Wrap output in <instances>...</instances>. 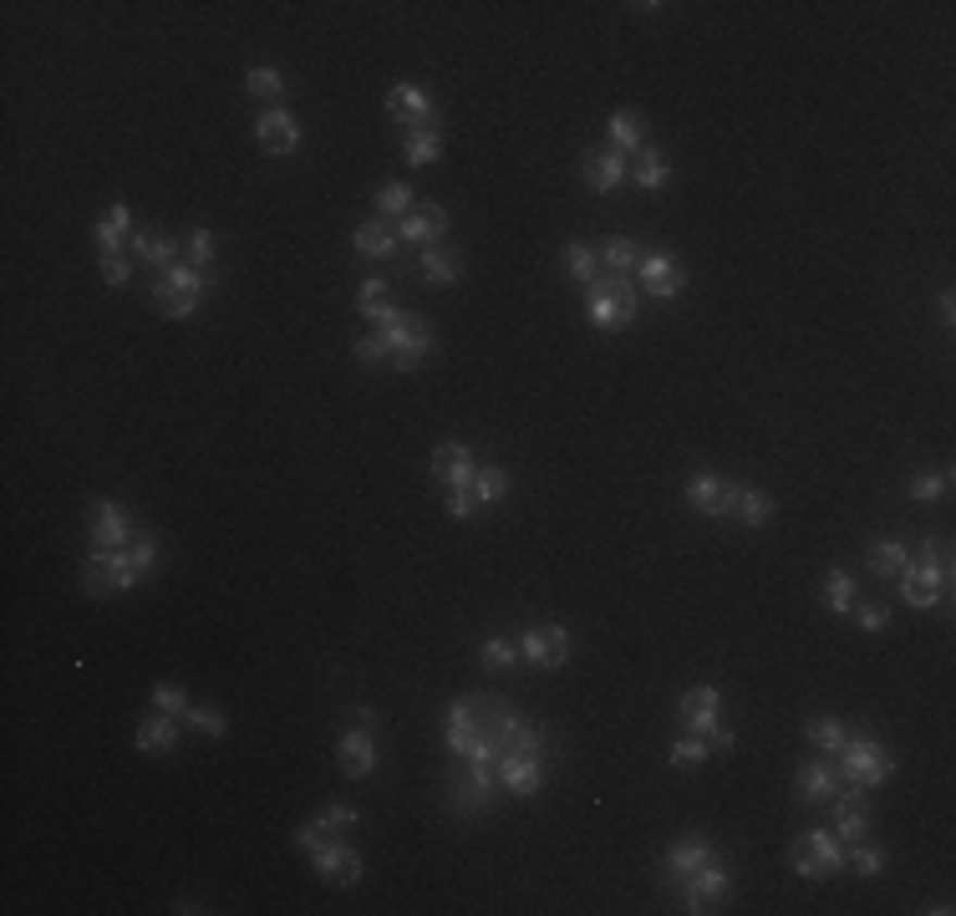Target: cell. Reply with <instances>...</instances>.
<instances>
[{
	"label": "cell",
	"mask_w": 956,
	"mask_h": 916,
	"mask_svg": "<svg viewBox=\"0 0 956 916\" xmlns=\"http://www.w3.org/2000/svg\"><path fill=\"white\" fill-rule=\"evenodd\" d=\"M952 545L946 540H926L921 550L906 560V570L895 575L901 585V601L910 611H936L941 601H952Z\"/></svg>",
	"instance_id": "obj_1"
},
{
	"label": "cell",
	"mask_w": 956,
	"mask_h": 916,
	"mask_svg": "<svg viewBox=\"0 0 956 916\" xmlns=\"http://www.w3.org/2000/svg\"><path fill=\"white\" fill-rule=\"evenodd\" d=\"M642 311V285L631 281V275H611V270H600L596 281L585 285V317L596 326L600 336L606 332H626L631 321Z\"/></svg>",
	"instance_id": "obj_2"
},
{
	"label": "cell",
	"mask_w": 956,
	"mask_h": 916,
	"mask_svg": "<svg viewBox=\"0 0 956 916\" xmlns=\"http://www.w3.org/2000/svg\"><path fill=\"white\" fill-rule=\"evenodd\" d=\"M830 758H834V769H840L845 784H865V790H880V784H891V775H895V754L885 748L880 733H870V728H849L845 748Z\"/></svg>",
	"instance_id": "obj_3"
},
{
	"label": "cell",
	"mask_w": 956,
	"mask_h": 916,
	"mask_svg": "<svg viewBox=\"0 0 956 916\" xmlns=\"http://www.w3.org/2000/svg\"><path fill=\"white\" fill-rule=\"evenodd\" d=\"M142 581V570L133 566L127 550H87L82 560V591L87 596H123Z\"/></svg>",
	"instance_id": "obj_4"
},
{
	"label": "cell",
	"mask_w": 956,
	"mask_h": 916,
	"mask_svg": "<svg viewBox=\"0 0 956 916\" xmlns=\"http://www.w3.org/2000/svg\"><path fill=\"white\" fill-rule=\"evenodd\" d=\"M672 891H676V901H682V912H692V916H697V912H712L718 901L733 896V870H728L718 855H712L707 866H697L692 876H682Z\"/></svg>",
	"instance_id": "obj_5"
},
{
	"label": "cell",
	"mask_w": 956,
	"mask_h": 916,
	"mask_svg": "<svg viewBox=\"0 0 956 916\" xmlns=\"http://www.w3.org/2000/svg\"><path fill=\"white\" fill-rule=\"evenodd\" d=\"M631 281L642 285L651 300H661V306H672L682 290H687V265L676 260L672 250H646L642 255V265H636V275Z\"/></svg>",
	"instance_id": "obj_6"
},
{
	"label": "cell",
	"mask_w": 956,
	"mask_h": 916,
	"mask_svg": "<svg viewBox=\"0 0 956 916\" xmlns=\"http://www.w3.org/2000/svg\"><path fill=\"white\" fill-rule=\"evenodd\" d=\"M387 117H393L402 133H418V127H443V112L433 102L423 82H393L387 92Z\"/></svg>",
	"instance_id": "obj_7"
},
{
	"label": "cell",
	"mask_w": 956,
	"mask_h": 916,
	"mask_svg": "<svg viewBox=\"0 0 956 916\" xmlns=\"http://www.w3.org/2000/svg\"><path fill=\"white\" fill-rule=\"evenodd\" d=\"M499 800H504V784L494 764H469L454 779V815H488Z\"/></svg>",
	"instance_id": "obj_8"
},
{
	"label": "cell",
	"mask_w": 956,
	"mask_h": 916,
	"mask_svg": "<svg viewBox=\"0 0 956 916\" xmlns=\"http://www.w3.org/2000/svg\"><path fill=\"white\" fill-rule=\"evenodd\" d=\"M133 515H127L117 499H92V509H87V545L92 550H123V545H133Z\"/></svg>",
	"instance_id": "obj_9"
},
{
	"label": "cell",
	"mask_w": 956,
	"mask_h": 916,
	"mask_svg": "<svg viewBox=\"0 0 956 916\" xmlns=\"http://www.w3.org/2000/svg\"><path fill=\"white\" fill-rule=\"evenodd\" d=\"M519 657L539 672H555V667L570 663V632H564L560 621H539L530 632L519 636Z\"/></svg>",
	"instance_id": "obj_10"
},
{
	"label": "cell",
	"mask_w": 956,
	"mask_h": 916,
	"mask_svg": "<svg viewBox=\"0 0 956 916\" xmlns=\"http://www.w3.org/2000/svg\"><path fill=\"white\" fill-rule=\"evenodd\" d=\"M682 499H687L692 515H703V520H722V515H733V499H737V484L722 474H692L682 484Z\"/></svg>",
	"instance_id": "obj_11"
},
{
	"label": "cell",
	"mask_w": 956,
	"mask_h": 916,
	"mask_svg": "<svg viewBox=\"0 0 956 916\" xmlns=\"http://www.w3.org/2000/svg\"><path fill=\"white\" fill-rule=\"evenodd\" d=\"M676 718H682V733H703V739L712 743V733L722 728V693L712 688V682H697V688L682 693Z\"/></svg>",
	"instance_id": "obj_12"
},
{
	"label": "cell",
	"mask_w": 956,
	"mask_h": 916,
	"mask_svg": "<svg viewBox=\"0 0 956 916\" xmlns=\"http://www.w3.org/2000/svg\"><path fill=\"white\" fill-rule=\"evenodd\" d=\"M499 784L504 794H514V800H534V794L545 790V754H524V748H509L499 754Z\"/></svg>",
	"instance_id": "obj_13"
},
{
	"label": "cell",
	"mask_w": 956,
	"mask_h": 916,
	"mask_svg": "<svg viewBox=\"0 0 956 916\" xmlns=\"http://www.w3.org/2000/svg\"><path fill=\"white\" fill-rule=\"evenodd\" d=\"M840 769H834V758L830 754H815V758H804L799 764V775H794V800L799 805H830L834 794H840Z\"/></svg>",
	"instance_id": "obj_14"
},
{
	"label": "cell",
	"mask_w": 956,
	"mask_h": 916,
	"mask_svg": "<svg viewBox=\"0 0 956 916\" xmlns=\"http://www.w3.org/2000/svg\"><path fill=\"white\" fill-rule=\"evenodd\" d=\"M631 174V159L621 153V148H585V159H581V178H585V189L591 194H616L621 184H626Z\"/></svg>",
	"instance_id": "obj_15"
},
{
	"label": "cell",
	"mask_w": 956,
	"mask_h": 916,
	"mask_svg": "<svg viewBox=\"0 0 956 916\" xmlns=\"http://www.w3.org/2000/svg\"><path fill=\"white\" fill-rule=\"evenodd\" d=\"M311 870L321 876L326 886H361V876H367V866H361V855L351 851V845H342V840H326V845H315L311 851Z\"/></svg>",
	"instance_id": "obj_16"
},
{
	"label": "cell",
	"mask_w": 956,
	"mask_h": 916,
	"mask_svg": "<svg viewBox=\"0 0 956 916\" xmlns=\"http://www.w3.org/2000/svg\"><path fill=\"white\" fill-rule=\"evenodd\" d=\"M433 479H438L443 494L473 490V479H479V458H473L469 443H438V448H433Z\"/></svg>",
	"instance_id": "obj_17"
},
{
	"label": "cell",
	"mask_w": 956,
	"mask_h": 916,
	"mask_svg": "<svg viewBox=\"0 0 956 916\" xmlns=\"http://www.w3.org/2000/svg\"><path fill=\"white\" fill-rule=\"evenodd\" d=\"M254 143H260V153H270V159H285V153L300 148V123L285 108H265L254 117Z\"/></svg>",
	"instance_id": "obj_18"
},
{
	"label": "cell",
	"mask_w": 956,
	"mask_h": 916,
	"mask_svg": "<svg viewBox=\"0 0 956 916\" xmlns=\"http://www.w3.org/2000/svg\"><path fill=\"white\" fill-rule=\"evenodd\" d=\"M397 235H402V245H418V250L438 245V239L448 235V209H443L438 199H423V205H412L408 220H397Z\"/></svg>",
	"instance_id": "obj_19"
},
{
	"label": "cell",
	"mask_w": 956,
	"mask_h": 916,
	"mask_svg": "<svg viewBox=\"0 0 956 916\" xmlns=\"http://www.w3.org/2000/svg\"><path fill=\"white\" fill-rule=\"evenodd\" d=\"M712 855H718V845H712L707 835H682V840H672V845H667V855H661V881L676 886L682 876H692L697 866H707Z\"/></svg>",
	"instance_id": "obj_20"
},
{
	"label": "cell",
	"mask_w": 956,
	"mask_h": 916,
	"mask_svg": "<svg viewBox=\"0 0 956 916\" xmlns=\"http://www.w3.org/2000/svg\"><path fill=\"white\" fill-rule=\"evenodd\" d=\"M336 764H342L346 779H367L376 769V739L367 733V728L346 723L342 739H336Z\"/></svg>",
	"instance_id": "obj_21"
},
{
	"label": "cell",
	"mask_w": 956,
	"mask_h": 916,
	"mask_svg": "<svg viewBox=\"0 0 956 916\" xmlns=\"http://www.w3.org/2000/svg\"><path fill=\"white\" fill-rule=\"evenodd\" d=\"M178 733H184V718H173V713L153 708L138 723V733H133V748H138V754H148V758H153V754H173Z\"/></svg>",
	"instance_id": "obj_22"
},
{
	"label": "cell",
	"mask_w": 956,
	"mask_h": 916,
	"mask_svg": "<svg viewBox=\"0 0 956 916\" xmlns=\"http://www.w3.org/2000/svg\"><path fill=\"white\" fill-rule=\"evenodd\" d=\"M397 245H402V235H397L393 220H376V214H372L367 224H357V230H351V250L367 255V260H393Z\"/></svg>",
	"instance_id": "obj_23"
},
{
	"label": "cell",
	"mask_w": 956,
	"mask_h": 916,
	"mask_svg": "<svg viewBox=\"0 0 956 916\" xmlns=\"http://www.w3.org/2000/svg\"><path fill=\"white\" fill-rule=\"evenodd\" d=\"M626 184H636L642 194H661L667 184H672V163H667V153H661V148H651V143H646L642 153H631Z\"/></svg>",
	"instance_id": "obj_24"
},
{
	"label": "cell",
	"mask_w": 956,
	"mask_h": 916,
	"mask_svg": "<svg viewBox=\"0 0 956 916\" xmlns=\"http://www.w3.org/2000/svg\"><path fill=\"white\" fill-rule=\"evenodd\" d=\"M357 311L367 321H376V326H393L402 311L393 306V281H382V275H367V281L357 285Z\"/></svg>",
	"instance_id": "obj_25"
},
{
	"label": "cell",
	"mask_w": 956,
	"mask_h": 916,
	"mask_svg": "<svg viewBox=\"0 0 956 916\" xmlns=\"http://www.w3.org/2000/svg\"><path fill=\"white\" fill-rule=\"evenodd\" d=\"M97 255H123L127 239H133V209L117 199V205L102 209V220H97Z\"/></svg>",
	"instance_id": "obj_26"
},
{
	"label": "cell",
	"mask_w": 956,
	"mask_h": 916,
	"mask_svg": "<svg viewBox=\"0 0 956 916\" xmlns=\"http://www.w3.org/2000/svg\"><path fill=\"white\" fill-rule=\"evenodd\" d=\"M418 275L427 285H458L463 281V255L454 245H427V250H418Z\"/></svg>",
	"instance_id": "obj_27"
},
{
	"label": "cell",
	"mask_w": 956,
	"mask_h": 916,
	"mask_svg": "<svg viewBox=\"0 0 956 916\" xmlns=\"http://www.w3.org/2000/svg\"><path fill=\"white\" fill-rule=\"evenodd\" d=\"M427 357H438V332H433V326L423 321L418 332H408V336H402V342L393 347V362H387V367H393V372H418Z\"/></svg>",
	"instance_id": "obj_28"
},
{
	"label": "cell",
	"mask_w": 956,
	"mask_h": 916,
	"mask_svg": "<svg viewBox=\"0 0 956 916\" xmlns=\"http://www.w3.org/2000/svg\"><path fill=\"white\" fill-rule=\"evenodd\" d=\"M127 250L138 255L142 265L148 270H158V275H163V270H173L178 265V255H184V245H173L169 235H148V230H133V239H127Z\"/></svg>",
	"instance_id": "obj_29"
},
{
	"label": "cell",
	"mask_w": 956,
	"mask_h": 916,
	"mask_svg": "<svg viewBox=\"0 0 956 916\" xmlns=\"http://www.w3.org/2000/svg\"><path fill=\"white\" fill-rule=\"evenodd\" d=\"M606 133H611V148H621L626 159L646 148V117L636 108H616L611 123H606Z\"/></svg>",
	"instance_id": "obj_30"
},
{
	"label": "cell",
	"mask_w": 956,
	"mask_h": 916,
	"mask_svg": "<svg viewBox=\"0 0 956 916\" xmlns=\"http://www.w3.org/2000/svg\"><path fill=\"white\" fill-rule=\"evenodd\" d=\"M148 300H153V311H158V317H169V321H184V317H194V311L204 306V296L173 290V285H163L158 275H153V285H148Z\"/></svg>",
	"instance_id": "obj_31"
},
{
	"label": "cell",
	"mask_w": 956,
	"mask_h": 916,
	"mask_svg": "<svg viewBox=\"0 0 956 916\" xmlns=\"http://www.w3.org/2000/svg\"><path fill=\"white\" fill-rule=\"evenodd\" d=\"M906 560H910V550L901 540H876V545L865 550V570H870L876 581H895V575L906 570Z\"/></svg>",
	"instance_id": "obj_32"
},
{
	"label": "cell",
	"mask_w": 956,
	"mask_h": 916,
	"mask_svg": "<svg viewBox=\"0 0 956 916\" xmlns=\"http://www.w3.org/2000/svg\"><path fill=\"white\" fill-rule=\"evenodd\" d=\"M773 494L769 490H753V484H737V499H733V515L743 524H748V530H763V524L773 520Z\"/></svg>",
	"instance_id": "obj_33"
},
{
	"label": "cell",
	"mask_w": 956,
	"mask_h": 916,
	"mask_svg": "<svg viewBox=\"0 0 956 916\" xmlns=\"http://www.w3.org/2000/svg\"><path fill=\"white\" fill-rule=\"evenodd\" d=\"M600 270H611V275H636V265H642V245L636 239H626V235H611L606 245H600Z\"/></svg>",
	"instance_id": "obj_34"
},
{
	"label": "cell",
	"mask_w": 956,
	"mask_h": 916,
	"mask_svg": "<svg viewBox=\"0 0 956 916\" xmlns=\"http://www.w3.org/2000/svg\"><path fill=\"white\" fill-rule=\"evenodd\" d=\"M804 845L815 851V861L824 866V876H840V870H845V840L834 835L830 825H815V830L804 835Z\"/></svg>",
	"instance_id": "obj_35"
},
{
	"label": "cell",
	"mask_w": 956,
	"mask_h": 916,
	"mask_svg": "<svg viewBox=\"0 0 956 916\" xmlns=\"http://www.w3.org/2000/svg\"><path fill=\"white\" fill-rule=\"evenodd\" d=\"M402 159H408V169H423V163L443 159V127H418V133H402Z\"/></svg>",
	"instance_id": "obj_36"
},
{
	"label": "cell",
	"mask_w": 956,
	"mask_h": 916,
	"mask_svg": "<svg viewBox=\"0 0 956 916\" xmlns=\"http://www.w3.org/2000/svg\"><path fill=\"white\" fill-rule=\"evenodd\" d=\"M158 281L173 285V290H188V296H204V290H214V285H220V270H199V265H188V260H178V265L163 270Z\"/></svg>",
	"instance_id": "obj_37"
},
{
	"label": "cell",
	"mask_w": 956,
	"mask_h": 916,
	"mask_svg": "<svg viewBox=\"0 0 956 916\" xmlns=\"http://www.w3.org/2000/svg\"><path fill=\"white\" fill-rule=\"evenodd\" d=\"M245 92L260 97L265 108H285V72H281V66H250Z\"/></svg>",
	"instance_id": "obj_38"
},
{
	"label": "cell",
	"mask_w": 956,
	"mask_h": 916,
	"mask_svg": "<svg viewBox=\"0 0 956 916\" xmlns=\"http://www.w3.org/2000/svg\"><path fill=\"white\" fill-rule=\"evenodd\" d=\"M845 870H855L860 881H876L880 870H885V845H876L870 835L855 840V845H845Z\"/></svg>",
	"instance_id": "obj_39"
},
{
	"label": "cell",
	"mask_w": 956,
	"mask_h": 916,
	"mask_svg": "<svg viewBox=\"0 0 956 916\" xmlns=\"http://www.w3.org/2000/svg\"><path fill=\"white\" fill-rule=\"evenodd\" d=\"M509 469L504 463H479V479H473V494H479V509H494L504 505V494H509Z\"/></svg>",
	"instance_id": "obj_40"
},
{
	"label": "cell",
	"mask_w": 956,
	"mask_h": 916,
	"mask_svg": "<svg viewBox=\"0 0 956 916\" xmlns=\"http://www.w3.org/2000/svg\"><path fill=\"white\" fill-rule=\"evenodd\" d=\"M412 205H418V194L408 189V184H382L376 189V199H372V209H376V220H408L412 214Z\"/></svg>",
	"instance_id": "obj_41"
},
{
	"label": "cell",
	"mask_w": 956,
	"mask_h": 916,
	"mask_svg": "<svg viewBox=\"0 0 956 916\" xmlns=\"http://www.w3.org/2000/svg\"><path fill=\"white\" fill-rule=\"evenodd\" d=\"M870 825H876V815H870V805H834V835L845 840V845H855V840L870 835Z\"/></svg>",
	"instance_id": "obj_42"
},
{
	"label": "cell",
	"mask_w": 956,
	"mask_h": 916,
	"mask_svg": "<svg viewBox=\"0 0 956 916\" xmlns=\"http://www.w3.org/2000/svg\"><path fill=\"white\" fill-rule=\"evenodd\" d=\"M845 739H849L845 718H809V723H804V743H815L819 754H840Z\"/></svg>",
	"instance_id": "obj_43"
},
{
	"label": "cell",
	"mask_w": 956,
	"mask_h": 916,
	"mask_svg": "<svg viewBox=\"0 0 956 916\" xmlns=\"http://www.w3.org/2000/svg\"><path fill=\"white\" fill-rule=\"evenodd\" d=\"M824 606H830L834 617H849V606H855V575L845 566L824 570Z\"/></svg>",
	"instance_id": "obj_44"
},
{
	"label": "cell",
	"mask_w": 956,
	"mask_h": 916,
	"mask_svg": "<svg viewBox=\"0 0 956 916\" xmlns=\"http://www.w3.org/2000/svg\"><path fill=\"white\" fill-rule=\"evenodd\" d=\"M707 754H712V743H707L703 733H676L672 748H667V764H672V769H697Z\"/></svg>",
	"instance_id": "obj_45"
},
{
	"label": "cell",
	"mask_w": 956,
	"mask_h": 916,
	"mask_svg": "<svg viewBox=\"0 0 956 916\" xmlns=\"http://www.w3.org/2000/svg\"><path fill=\"white\" fill-rule=\"evenodd\" d=\"M564 270H570V281L591 285V281L600 275V255H596V245H585V239L564 245Z\"/></svg>",
	"instance_id": "obj_46"
},
{
	"label": "cell",
	"mask_w": 956,
	"mask_h": 916,
	"mask_svg": "<svg viewBox=\"0 0 956 916\" xmlns=\"http://www.w3.org/2000/svg\"><path fill=\"white\" fill-rule=\"evenodd\" d=\"M946 490H952V469H921V474H910V499L916 505H936V499H946Z\"/></svg>",
	"instance_id": "obj_47"
},
{
	"label": "cell",
	"mask_w": 956,
	"mask_h": 916,
	"mask_svg": "<svg viewBox=\"0 0 956 916\" xmlns=\"http://www.w3.org/2000/svg\"><path fill=\"white\" fill-rule=\"evenodd\" d=\"M220 245H214V230H204V224H194L184 235V260L188 265H199V270H214V260H220Z\"/></svg>",
	"instance_id": "obj_48"
},
{
	"label": "cell",
	"mask_w": 956,
	"mask_h": 916,
	"mask_svg": "<svg viewBox=\"0 0 956 916\" xmlns=\"http://www.w3.org/2000/svg\"><path fill=\"white\" fill-rule=\"evenodd\" d=\"M184 728H194V733H204V739H224V728H229V718H224L220 708H209V703H188V713H184Z\"/></svg>",
	"instance_id": "obj_49"
},
{
	"label": "cell",
	"mask_w": 956,
	"mask_h": 916,
	"mask_svg": "<svg viewBox=\"0 0 956 916\" xmlns=\"http://www.w3.org/2000/svg\"><path fill=\"white\" fill-rule=\"evenodd\" d=\"M479 663H484L488 672H509V667L519 663V642H509V636H488L484 647H479Z\"/></svg>",
	"instance_id": "obj_50"
},
{
	"label": "cell",
	"mask_w": 956,
	"mask_h": 916,
	"mask_svg": "<svg viewBox=\"0 0 956 916\" xmlns=\"http://www.w3.org/2000/svg\"><path fill=\"white\" fill-rule=\"evenodd\" d=\"M351 357H357L361 367H387V357H393V347H387V336L382 332H367L351 342Z\"/></svg>",
	"instance_id": "obj_51"
},
{
	"label": "cell",
	"mask_w": 956,
	"mask_h": 916,
	"mask_svg": "<svg viewBox=\"0 0 956 916\" xmlns=\"http://www.w3.org/2000/svg\"><path fill=\"white\" fill-rule=\"evenodd\" d=\"M789 870H794V876H804V881H830V876H824V866L815 861V851H809L804 840H794V845H789Z\"/></svg>",
	"instance_id": "obj_52"
},
{
	"label": "cell",
	"mask_w": 956,
	"mask_h": 916,
	"mask_svg": "<svg viewBox=\"0 0 956 916\" xmlns=\"http://www.w3.org/2000/svg\"><path fill=\"white\" fill-rule=\"evenodd\" d=\"M188 703H194V697H188L184 688H178V682H153V708L173 713V718H184Z\"/></svg>",
	"instance_id": "obj_53"
},
{
	"label": "cell",
	"mask_w": 956,
	"mask_h": 916,
	"mask_svg": "<svg viewBox=\"0 0 956 916\" xmlns=\"http://www.w3.org/2000/svg\"><path fill=\"white\" fill-rule=\"evenodd\" d=\"M290 840H296V851L311 855L315 845H326V840H331V825L321 820V815H311V820H300V825H296V835H290Z\"/></svg>",
	"instance_id": "obj_54"
},
{
	"label": "cell",
	"mask_w": 956,
	"mask_h": 916,
	"mask_svg": "<svg viewBox=\"0 0 956 916\" xmlns=\"http://www.w3.org/2000/svg\"><path fill=\"white\" fill-rule=\"evenodd\" d=\"M849 611H855V627H860V632H885V627H891V611L876 606V601H855Z\"/></svg>",
	"instance_id": "obj_55"
},
{
	"label": "cell",
	"mask_w": 956,
	"mask_h": 916,
	"mask_svg": "<svg viewBox=\"0 0 956 916\" xmlns=\"http://www.w3.org/2000/svg\"><path fill=\"white\" fill-rule=\"evenodd\" d=\"M97 270H102V281H108L112 290L133 281V260H127V250L123 255H97Z\"/></svg>",
	"instance_id": "obj_56"
},
{
	"label": "cell",
	"mask_w": 956,
	"mask_h": 916,
	"mask_svg": "<svg viewBox=\"0 0 956 916\" xmlns=\"http://www.w3.org/2000/svg\"><path fill=\"white\" fill-rule=\"evenodd\" d=\"M321 820L331 825V835H346V830H357V825H361V809L346 805V800H336V805H326V815H321Z\"/></svg>",
	"instance_id": "obj_57"
},
{
	"label": "cell",
	"mask_w": 956,
	"mask_h": 916,
	"mask_svg": "<svg viewBox=\"0 0 956 916\" xmlns=\"http://www.w3.org/2000/svg\"><path fill=\"white\" fill-rule=\"evenodd\" d=\"M123 550L133 555V566H138L142 575H148V570L158 566V555H163L158 550V535H133V545H123Z\"/></svg>",
	"instance_id": "obj_58"
},
{
	"label": "cell",
	"mask_w": 956,
	"mask_h": 916,
	"mask_svg": "<svg viewBox=\"0 0 956 916\" xmlns=\"http://www.w3.org/2000/svg\"><path fill=\"white\" fill-rule=\"evenodd\" d=\"M346 723H357V728H367V733H376V723H382V718H376V713L367 708V703H351V713H346Z\"/></svg>",
	"instance_id": "obj_59"
},
{
	"label": "cell",
	"mask_w": 956,
	"mask_h": 916,
	"mask_svg": "<svg viewBox=\"0 0 956 916\" xmlns=\"http://www.w3.org/2000/svg\"><path fill=\"white\" fill-rule=\"evenodd\" d=\"M936 311H941V326H956V290H941Z\"/></svg>",
	"instance_id": "obj_60"
}]
</instances>
